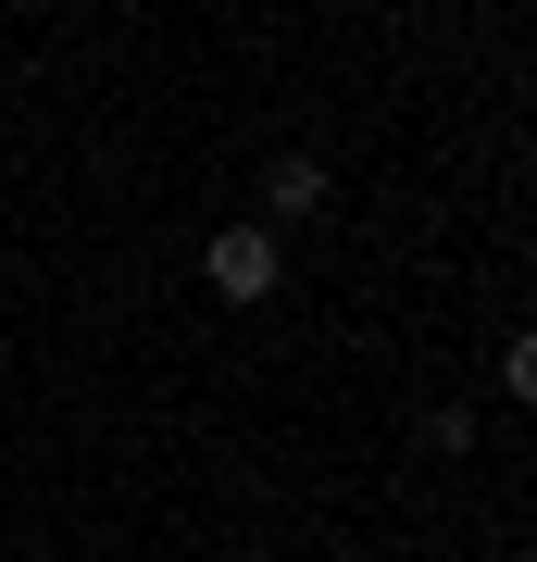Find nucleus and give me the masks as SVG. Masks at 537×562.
I'll use <instances>...</instances> for the list:
<instances>
[{"label": "nucleus", "mask_w": 537, "mask_h": 562, "mask_svg": "<svg viewBox=\"0 0 537 562\" xmlns=\"http://www.w3.org/2000/svg\"><path fill=\"white\" fill-rule=\"evenodd\" d=\"M200 288H213V301H276L288 288V250H276V225H213V250H200Z\"/></svg>", "instance_id": "obj_1"}, {"label": "nucleus", "mask_w": 537, "mask_h": 562, "mask_svg": "<svg viewBox=\"0 0 537 562\" xmlns=\"http://www.w3.org/2000/svg\"><path fill=\"white\" fill-rule=\"evenodd\" d=\"M500 562H525V550H500Z\"/></svg>", "instance_id": "obj_3"}, {"label": "nucleus", "mask_w": 537, "mask_h": 562, "mask_svg": "<svg viewBox=\"0 0 537 562\" xmlns=\"http://www.w3.org/2000/svg\"><path fill=\"white\" fill-rule=\"evenodd\" d=\"M300 213H325V162H313V150H276V162H262V213H250V225H300Z\"/></svg>", "instance_id": "obj_2"}]
</instances>
